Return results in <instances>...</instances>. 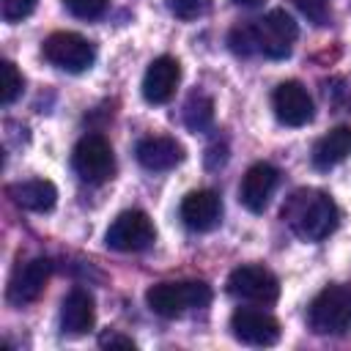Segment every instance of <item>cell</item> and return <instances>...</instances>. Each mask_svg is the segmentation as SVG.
Segmentation results:
<instances>
[{"instance_id":"1","label":"cell","mask_w":351,"mask_h":351,"mask_svg":"<svg viewBox=\"0 0 351 351\" xmlns=\"http://www.w3.org/2000/svg\"><path fill=\"white\" fill-rule=\"evenodd\" d=\"M282 222L302 239V241H324L329 233H335L340 222V211L335 200L313 186H302L288 195L280 211Z\"/></svg>"},{"instance_id":"2","label":"cell","mask_w":351,"mask_h":351,"mask_svg":"<svg viewBox=\"0 0 351 351\" xmlns=\"http://www.w3.org/2000/svg\"><path fill=\"white\" fill-rule=\"evenodd\" d=\"M211 302V288L203 280L159 282L145 291V304L162 318H178L189 310H200Z\"/></svg>"},{"instance_id":"3","label":"cell","mask_w":351,"mask_h":351,"mask_svg":"<svg viewBox=\"0 0 351 351\" xmlns=\"http://www.w3.org/2000/svg\"><path fill=\"white\" fill-rule=\"evenodd\" d=\"M307 324L315 335H346L351 329V288L326 285L307 307Z\"/></svg>"},{"instance_id":"4","label":"cell","mask_w":351,"mask_h":351,"mask_svg":"<svg viewBox=\"0 0 351 351\" xmlns=\"http://www.w3.org/2000/svg\"><path fill=\"white\" fill-rule=\"evenodd\" d=\"M252 38H255V52L271 60H282L291 55L293 41L299 38V27L293 16L282 8H271L266 16L250 22Z\"/></svg>"},{"instance_id":"5","label":"cell","mask_w":351,"mask_h":351,"mask_svg":"<svg viewBox=\"0 0 351 351\" xmlns=\"http://www.w3.org/2000/svg\"><path fill=\"white\" fill-rule=\"evenodd\" d=\"M41 52L55 69H63L69 74H82L96 60V47L85 36L71 33V30H58L47 36L41 44Z\"/></svg>"},{"instance_id":"6","label":"cell","mask_w":351,"mask_h":351,"mask_svg":"<svg viewBox=\"0 0 351 351\" xmlns=\"http://www.w3.org/2000/svg\"><path fill=\"white\" fill-rule=\"evenodd\" d=\"M71 167L74 173L88 184H104L115 173V156L112 145L101 134H85L77 140L71 151Z\"/></svg>"},{"instance_id":"7","label":"cell","mask_w":351,"mask_h":351,"mask_svg":"<svg viewBox=\"0 0 351 351\" xmlns=\"http://www.w3.org/2000/svg\"><path fill=\"white\" fill-rule=\"evenodd\" d=\"M154 241H156V228H154L151 217L137 208L121 211L104 233V244L115 252H143Z\"/></svg>"},{"instance_id":"8","label":"cell","mask_w":351,"mask_h":351,"mask_svg":"<svg viewBox=\"0 0 351 351\" xmlns=\"http://www.w3.org/2000/svg\"><path fill=\"white\" fill-rule=\"evenodd\" d=\"M228 293L252 304H274L280 299V280L258 263H244L228 274Z\"/></svg>"},{"instance_id":"9","label":"cell","mask_w":351,"mask_h":351,"mask_svg":"<svg viewBox=\"0 0 351 351\" xmlns=\"http://www.w3.org/2000/svg\"><path fill=\"white\" fill-rule=\"evenodd\" d=\"M271 107H274V115L282 126H307L315 115V107H313V99L307 93V88L296 80H285L274 88L271 93Z\"/></svg>"},{"instance_id":"10","label":"cell","mask_w":351,"mask_h":351,"mask_svg":"<svg viewBox=\"0 0 351 351\" xmlns=\"http://www.w3.org/2000/svg\"><path fill=\"white\" fill-rule=\"evenodd\" d=\"M49 274H52V261L49 258H30L27 263H19L8 280V288H5V296L11 304L22 307V304H30L36 302L47 282H49Z\"/></svg>"},{"instance_id":"11","label":"cell","mask_w":351,"mask_h":351,"mask_svg":"<svg viewBox=\"0 0 351 351\" xmlns=\"http://www.w3.org/2000/svg\"><path fill=\"white\" fill-rule=\"evenodd\" d=\"M230 332L244 346H274L280 340V321L263 310L239 307L230 315Z\"/></svg>"},{"instance_id":"12","label":"cell","mask_w":351,"mask_h":351,"mask_svg":"<svg viewBox=\"0 0 351 351\" xmlns=\"http://www.w3.org/2000/svg\"><path fill=\"white\" fill-rule=\"evenodd\" d=\"M181 82V63L170 55H159L143 74V99L148 104H167Z\"/></svg>"},{"instance_id":"13","label":"cell","mask_w":351,"mask_h":351,"mask_svg":"<svg viewBox=\"0 0 351 351\" xmlns=\"http://www.w3.org/2000/svg\"><path fill=\"white\" fill-rule=\"evenodd\" d=\"M277 181H280V173L274 165L269 162H255L244 178H241V186H239V200L247 211L252 214H261L266 206H269V197L274 195L277 189Z\"/></svg>"},{"instance_id":"14","label":"cell","mask_w":351,"mask_h":351,"mask_svg":"<svg viewBox=\"0 0 351 351\" xmlns=\"http://www.w3.org/2000/svg\"><path fill=\"white\" fill-rule=\"evenodd\" d=\"M222 219V200L214 189H195L181 200V222L195 233H208Z\"/></svg>"},{"instance_id":"15","label":"cell","mask_w":351,"mask_h":351,"mask_svg":"<svg viewBox=\"0 0 351 351\" xmlns=\"http://www.w3.org/2000/svg\"><path fill=\"white\" fill-rule=\"evenodd\" d=\"M137 162L151 170V173H162V170H173L176 165L184 162V145L176 137H165V134H151L143 137L134 148Z\"/></svg>"},{"instance_id":"16","label":"cell","mask_w":351,"mask_h":351,"mask_svg":"<svg viewBox=\"0 0 351 351\" xmlns=\"http://www.w3.org/2000/svg\"><path fill=\"white\" fill-rule=\"evenodd\" d=\"M96 324V307H93V296L82 288L69 291V296L63 299L60 307V332L69 337H80L88 335Z\"/></svg>"},{"instance_id":"17","label":"cell","mask_w":351,"mask_h":351,"mask_svg":"<svg viewBox=\"0 0 351 351\" xmlns=\"http://www.w3.org/2000/svg\"><path fill=\"white\" fill-rule=\"evenodd\" d=\"M8 197L14 200V206L25 208V211H36V214H47L55 208L58 203V189L52 181L47 178H30V181H19V184H11L8 189Z\"/></svg>"},{"instance_id":"18","label":"cell","mask_w":351,"mask_h":351,"mask_svg":"<svg viewBox=\"0 0 351 351\" xmlns=\"http://www.w3.org/2000/svg\"><path fill=\"white\" fill-rule=\"evenodd\" d=\"M348 154H351V126H335L332 132L315 140L310 162L315 170H329L343 159H348Z\"/></svg>"},{"instance_id":"19","label":"cell","mask_w":351,"mask_h":351,"mask_svg":"<svg viewBox=\"0 0 351 351\" xmlns=\"http://www.w3.org/2000/svg\"><path fill=\"white\" fill-rule=\"evenodd\" d=\"M184 123L189 132H206L214 123V101L206 93H192L184 104Z\"/></svg>"},{"instance_id":"20","label":"cell","mask_w":351,"mask_h":351,"mask_svg":"<svg viewBox=\"0 0 351 351\" xmlns=\"http://www.w3.org/2000/svg\"><path fill=\"white\" fill-rule=\"evenodd\" d=\"M22 88H25V80H22L19 69L11 60H3L0 63V104L3 107L14 104L22 96Z\"/></svg>"},{"instance_id":"21","label":"cell","mask_w":351,"mask_h":351,"mask_svg":"<svg viewBox=\"0 0 351 351\" xmlns=\"http://www.w3.org/2000/svg\"><path fill=\"white\" fill-rule=\"evenodd\" d=\"M228 47H230L236 55H241V58L258 55V52H255V38H252V27H250V22L236 25V27L228 33Z\"/></svg>"},{"instance_id":"22","label":"cell","mask_w":351,"mask_h":351,"mask_svg":"<svg viewBox=\"0 0 351 351\" xmlns=\"http://www.w3.org/2000/svg\"><path fill=\"white\" fill-rule=\"evenodd\" d=\"M293 5L313 25H329V19H332V3L329 0H293Z\"/></svg>"},{"instance_id":"23","label":"cell","mask_w":351,"mask_h":351,"mask_svg":"<svg viewBox=\"0 0 351 351\" xmlns=\"http://www.w3.org/2000/svg\"><path fill=\"white\" fill-rule=\"evenodd\" d=\"M36 3L38 0H0V14L8 25H16L36 11Z\"/></svg>"},{"instance_id":"24","label":"cell","mask_w":351,"mask_h":351,"mask_svg":"<svg viewBox=\"0 0 351 351\" xmlns=\"http://www.w3.org/2000/svg\"><path fill=\"white\" fill-rule=\"evenodd\" d=\"M107 3L110 0H63L69 14H74L77 19H99L107 11Z\"/></svg>"},{"instance_id":"25","label":"cell","mask_w":351,"mask_h":351,"mask_svg":"<svg viewBox=\"0 0 351 351\" xmlns=\"http://www.w3.org/2000/svg\"><path fill=\"white\" fill-rule=\"evenodd\" d=\"M208 5H211V0H167V8H170L178 19H184V22L203 16V14L208 11Z\"/></svg>"},{"instance_id":"26","label":"cell","mask_w":351,"mask_h":351,"mask_svg":"<svg viewBox=\"0 0 351 351\" xmlns=\"http://www.w3.org/2000/svg\"><path fill=\"white\" fill-rule=\"evenodd\" d=\"M99 346L101 348H134V340L126 337V335H121V332H104L99 337Z\"/></svg>"},{"instance_id":"27","label":"cell","mask_w":351,"mask_h":351,"mask_svg":"<svg viewBox=\"0 0 351 351\" xmlns=\"http://www.w3.org/2000/svg\"><path fill=\"white\" fill-rule=\"evenodd\" d=\"M225 159H228V148H225V145H211V148H208V156H206V165L214 170V167H219Z\"/></svg>"},{"instance_id":"28","label":"cell","mask_w":351,"mask_h":351,"mask_svg":"<svg viewBox=\"0 0 351 351\" xmlns=\"http://www.w3.org/2000/svg\"><path fill=\"white\" fill-rule=\"evenodd\" d=\"M233 3H236V5H258L261 0H233Z\"/></svg>"}]
</instances>
